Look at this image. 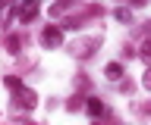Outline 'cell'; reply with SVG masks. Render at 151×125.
I'll return each mask as SVG.
<instances>
[{
    "instance_id": "cell-1",
    "label": "cell",
    "mask_w": 151,
    "mask_h": 125,
    "mask_svg": "<svg viewBox=\"0 0 151 125\" xmlns=\"http://www.w3.org/2000/svg\"><path fill=\"white\" fill-rule=\"evenodd\" d=\"M60 41H63L60 28H44V35H41V44H44V47H57Z\"/></svg>"
},
{
    "instance_id": "cell-2",
    "label": "cell",
    "mask_w": 151,
    "mask_h": 125,
    "mask_svg": "<svg viewBox=\"0 0 151 125\" xmlns=\"http://www.w3.org/2000/svg\"><path fill=\"white\" fill-rule=\"evenodd\" d=\"M16 106H25V109H32V106H35V94H32V91H19Z\"/></svg>"
},
{
    "instance_id": "cell-3",
    "label": "cell",
    "mask_w": 151,
    "mask_h": 125,
    "mask_svg": "<svg viewBox=\"0 0 151 125\" xmlns=\"http://www.w3.org/2000/svg\"><path fill=\"white\" fill-rule=\"evenodd\" d=\"M38 16V6H19V19L28 22V19H35Z\"/></svg>"
},
{
    "instance_id": "cell-4",
    "label": "cell",
    "mask_w": 151,
    "mask_h": 125,
    "mask_svg": "<svg viewBox=\"0 0 151 125\" xmlns=\"http://www.w3.org/2000/svg\"><path fill=\"white\" fill-rule=\"evenodd\" d=\"M120 75H123V66L120 63H110V66H107V78H110V81H120Z\"/></svg>"
},
{
    "instance_id": "cell-5",
    "label": "cell",
    "mask_w": 151,
    "mask_h": 125,
    "mask_svg": "<svg viewBox=\"0 0 151 125\" xmlns=\"http://www.w3.org/2000/svg\"><path fill=\"white\" fill-rule=\"evenodd\" d=\"M88 113H91V116H101V113H104V103L98 100V97H91V100H88Z\"/></svg>"
},
{
    "instance_id": "cell-6",
    "label": "cell",
    "mask_w": 151,
    "mask_h": 125,
    "mask_svg": "<svg viewBox=\"0 0 151 125\" xmlns=\"http://www.w3.org/2000/svg\"><path fill=\"white\" fill-rule=\"evenodd\" d=\"M142 56L151 59V41H145V44H142Z\"/></svg>"
},
{
    "instance_id": "cell-7",
    "label": "cell",
    "mask_w": 151,
    "mask_h": 125,
    "mask_svg": "<svg viewBox=\"0 0 151 125\" xmlns=\"http://www.w3.org/2000/svg\"><path fill=\"white\" fill-rule=\"evenodd\" d=\"M142 85H145V88H151V72H145V78H142Z\"/></svg>"
}]
</instances>
